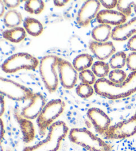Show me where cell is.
I'll return each mask as SVG.
<instances>
[{"label":"cell","instance_id":"obj_1","mask_svg":"<svg viewBox=\"0 0 136 151\" xmlns=\"http://www.w3.org/2000/svg\"><path fill=\"white\" fill-rule=\"evenodd\" d=\"M94 88L96 94L110 100L129 97L136 92V71L131 73L121 84H115L106 78L99 79Z\"/></svg>","mask_w":136,"mask_h":151},{"label":"cell","instance_id":"obj_2","mask_svg":"<svg viewBox=\"0 0 136 151\" xmlns=\"http://www.w3.org/2000/svg\"><path fill=\"white\" fill-rule=\"evenodd\" d=\"M68 132L69 128L66 123L63 121H57L50 127L46 139L34 146L25 147L23 151H57Z\"/></svg>","mask_w":136,"mask_h":151},{"label":"cell","instance_id":"obj_3","mask_svg":"<svg viewBox=\"0 0 136 151\" xmlns=\"http://www.w3.org/2000/svg\"><path fill=\"white\" fill-rule=\"evenodd\" d=\"M69 139L72 142L88 151H112L110 145L96 137L86 129H72L69 132Z\"/></svg>","mask_w":136,"mask_h":151},{"label":"cell","instance_id":"obj_4","mask_svg":"<svg viewBox=\"0 0 136 151\" xmlns=\"http://www.w3.org/2000/svg\"><path fill=\"white\" fill-rule=\"evenodd\" d=\"M59 58L55 55H46L39 61V72L42 81L49 92L53 93L59 85V77L55 70Z\"/></svg>","mask_w":136,"mask_h":151},{"label":"cell","instance_id":"obj_5","mask_svg":"<svg viewBox=\"0 0 136 151\" xmlns=\"http://www.w3.org/2000/svg\"><path fill=\"white\" fill-rule=\"evenodd\" d=\"M64 109V103L61 99H54L46 104L43 111L37 119L39 133L44 136L47 130L54 123V121L62 113Z\"/></svg>","mask_w":136,"mask_h":151},{"label":"cell","instance_id":"obj_6","mask_svg":"<svg viewBox=\"0 0 136 151\" xmlns=\"http://www.w3.org/2000/svg\"><path fill=\"white\" fill-rule=\"evenodd\" d=\"M39 65V60L27 53H18L4 62L1 69L6 73H14L22 69L34 70Z\"/></svg>","mask_w":136,"mask_h":151},{"label":"cell","instance_id":"obj_7","mask_svg":"<svg viewBox=\"0 0 136 151\" xmlns=\"http://www.w3.org/2000/svg\"><path fill=\"white\" fill-rule=\"evenodd\" d=\"M0 93L9 99L16 101L30 100L34 94L27 87L4 77L0 78Z\"/></svg>","mask_w":136,"mask_h":151},{"label":"cell","instance_id":"obj_8","mask_svg":"<svg viewBox=\"0 0 136 151\" xmlns=\"http://www.w3.org/2000/svg\"><path fill=\"white\" fill-rule=\"evenodd\" d=\"M136 134V113L125 121L110 126L104 135L108 139H123Z\"/></svg>","mask_w":136,"mask_h":151},{"label":"cell","instance_id":"obj_9","mask_svg":"<svg viewBox=\"0 0 136 151\" xmlns=\"http://www.w3.org/2000/svg\"><path fill=\"white\" fill-rule=\"evenodd\" d=\"M57 68L61 84L64 88L71 89L77 82L78 71L70 62L61 58H59Z\"/></svg>","mask_w":136,"mask_h":151},{"label":"cell","instance_id":"obj_10","mask_svg":"<svg viewBox=\"0 0 136 151\" xmlns=\"http://www.w3.org/2000/svg\"><path fill=\"white\" fill-rule=\"evenodd\" d=\"M101 4L98 0H88L83 4L78 12L77 22L81 27H86L96 17L100 11Z\"/></svg>","mask_w":136,"mask_h":151},{"label":"cell","instance_id":"obj_11","mask_svg":"<svg viewBox=\"0 0 136 151\" xmlns=\"http://www.w3.org/2000/svg\"><path fill=\"white\" fill-rule=\"evenodd\" d=\"M87 116L98 133L105 134L110 127L111 123V120L108 114L100 109L93 107L88 111Z\"/></svg>","mask_w":136,"mask_h":151},{"label":"cell","instance_id":"obj_12","mask_svg":"<svg viewBox=\"0 0 136 151\" xmlns=\"http://www.w3.org/2000/svg\"><path fill=\"white\" fill-rule=\"evenodd\" d=\"M30 101V103L22 109L21 115L29 120L37 119L47 104L45 99L40 93H34Z\"/></svg>","mask_w":136,"mask_h":151},{"label":"cell","instance_id":"obj_13","mask_svg":"<svg viewBox=\"0 0 136 151\" xmlns=\"http://www.w3.org/2000/svg\"><path fill=\"white\" fill-rule=\"evenodd\" d=\"M96 19L100 24L114 25L115 27L124 24L127 17L118 11L113 9H103L98 12Z\"/></svg>","mask_w":136,"mask_h":151},{"label":"cell","instance_id":"obj_14","mask_svg":"<svg viewBox=\"0 0 136 151\" xmlns=\"http://www.w3.org/2000/svg\"><path fill=\"white\" fill-rule=\"evenodd\" d=\"M89 48L96 58L102 61L110 58L116 53V48L111 41L100 43L91 41L89 43Z\"/></svg>","mask_w":136,"mask_h":151},{"label":"cell","instance_id":"obj_15","mask_svg":"<svg viewBox=\"0 0 136 151\" xmlns=\"http://www.w3.org/2000/svg\"><path fill=\"white\" fill-rule=\"evenodd\" d=\"M135 33L136 17H133L127 23L115 27L112 29L111 37L115 41H124L130 40Z\"/></svg>","mask_w":136,"mask_h":151},{"label":"cell","instance_id":"obj_16","mask_svg":"<svg viewBox=\"0 0 136 151\" xmlns=\"http://www.w3.org/2000/svg\"><path fill=\"white\" fill-rule=\"evenodd\" d=\"M17 119L21 130L23 141L26 143L31 142L35 138V128L33 123L30 120L23 118L21 115L17 116Z\"/></svg>","mask_w":136,"mask_h":151},{"label":"cell","instance_id":"obj_17","mask_svg":"<svg viewBox=\"0 0 136 151\" xmlns=\"http://www.w3.org/2000/svg\"><path fill=\"white\" fill-rule=\"evenodd\" d=\"M112 29L110 25L100 24L93 28L91 33L94 40L97 42H107L109 38L111 37Z\"/></svg>","mask_w":136,"mask_h":151},{"label":"cell","instance_id":"obj_18","mask_svg":"<svg viewBox=\"0 0 136 151\" xmlns=\"http://www.w3.org/2000/svg\"><path fill=\"white\" fill-rule=\"evenodd\" d=\"M23 27L29 34L33 37H37L43 32V26L37 19L27 17L23 21Z\"/></svg>","mask_w":136,"mask_h":151},{"label":"cell","instance_id":"obj_19","mask_svg":"<svg viewBox=\"0 0 136 151\" xmlns=\"http://www.w3.org/2000/svg\"><path fill=\"white\" fill-rule=\"evenodd\" d=\"M3 37L6 40L12 43H19L26 37V31L21 27H17L5 30L3 32Z\"/></svg>","mask_w":136,"mask_h":151},{"label":"cell","instance_id":"obj_20","mask_svg":"<svg viewBox=\"0 0 136 151\" xmlns=\"http://www.w3.org/2000/svg\"><path fill=\"white\" fill-rule=\"evenodd\" d=\"M93 57L90 55L83 53L78 55L73 60L72 65L78 72L88 69L93 65Z\"/></svg>","mask_w":136,"mask_h":151},{"label":"cell","instance_id":"obj_21","mask_svg":"<svg viewBox=\"0 0 136 151\" xmlns=\"http://www.w3.org/2000/svg\"><path fill=\"white\" fill-rule=\"evenodd\" d=\"M22 22L23 17L21 14L15 9H10L4 15V24L8 28L12 29L19 27Z\"/></svg>","mask_w":136,"mask_h":151},{"label":"cell","instance_id":"obj_22","mask_svg":"<svg viewBox=\"0 0 136 151\" xmlns=\"http://www.w3.org/2000/svg\"><path fill=\"white\" fill-rule=\"evenodd\" d=\"M127 55L124 51H119L114 53L110 59V67L113 69H120L126 64Z\"/></svg>","mask_w":136,"mask_h":151},{"label":"cell","instance_id":"obj_23","mask_svg":"<svg viewBox=\"0 0 136 151\" xmlns=\"http://www.w3.org/2000/svg\"><path fill=\"white\" fill-rule=\"evenodd\" d=\"M110 67L109 63L102 61H97L93 63L92 66V71L94 73L96 77L103 79L106 77L110 73Z\"/></svg>","mask_w":136,"mask_h":151},{"label":"cell","instance_id":"obj_24","mask_svg":"<svg viewBox=\"0 0 136 151\" xmlns=\"http://www.w3.org/2000/svg\"><path fill=\"white\" fill-rule=\"evenodd\" d=\"M44 8V3L41 0H29L25 1V11L31 14H40L43 11Z\"/></svg>","mask_w":136,"mask_h":151},{"label":"cell","instance_id":"obj_25","mask_svg":"<svg viewBox=\"0 0 136 151\" xmlns=\"http://www.w3.org/2000/svg\"><path fill=\"white\" fill-rule=\"evenodd\" d=\"M94 91V88L92 87V85L86 83H80L76 88V92L77 95L84 99L90 97Z\"/></svg>","mask_w":136,"mask_h":151},{"label":"cell","instance_id":"obj_26","mask_svg":"<svg viewBox=\"0 0 136 151\" xmlns=\"http://www.w3.org/2000/svg\"><path fill=\"white\" fill-rule=\"evenodd\" d=\"M109 80L115 84H121L127 79V74L122 69H113L109 73Z\"/></svg>","mask_w":136,"mask_h":151},{"label":"cell","instance_id":"obj_27","mask_svg":"<svg viewBox=\"0 0 136 151\" xmlns=\"http://www.w3.org/2000/svg\"><path fill=\"white\" fill-rule=\"evenodd\" d=\"M96 75L92 72V70L86 69L84 71L80 72L79 79L82 83H86L88 85H94L96 82Z\"/></svg>","mask_w":136,"mask_h":151},{"label":"cell","instance_id":"obj_28","mask_svg":"<svg viewBox=\"0 0 136 151\" xmlns=\"http://www.w3.org/2000/svg\"><path fill=\"white\" fill-rule=\"evenodd\" d=\"M132 1L130 0H120L117 1V11L121 12L126 17L130 16L132 14Z\"/></svg>","mask_w":136,"mask_h":151},{"label":"cell","instance_id":"obj_29","mask_svg":"<svg viewBox=\"0 0 136 151\" xmlns=\"http://www.w3.org/2000/svg\"><path fill=\"white\" fill-rule=\"evenodd\" d=\"M126 65L132 72L136 71V52H132L127 57Z\"/></svg>","mask_w":136,"mask_h":151},{"label":"cell","instance_id":"obj_30","mask_svg":"<svg viewBox=\"0 0 136 151\" xmlns=\"http://www.w3.org/2000/svg\"><path fill=\"white\" fill-rule=\"evenodd\" d=\"M100 2L102 6H103L106 9H114L117 5V0H101Z\"/></svg>","mask_w":136,"mask_h":151},{"label":"cell","instance_id":"obj_31","mask_svg":"<svg viewBox=\"0 0 136 151\" xmlns=\"http://www.w3.org/2000/svg\"><path fill=\"white\" fill-rule=\"evenodd\" d=\"M5 6L9 9H14L19 6L21 1L19 0H5L4 1Z\"/></svg>","mask_w":136,"mask_h":151},{"label":"cell","instance_id":"obj_32","mask_svg":"<svg viewBox=\"0 0 136 151\" xmlns=\"http://www.w3.org/2000/svg\"><path fill=\"white\" fill-rule=\"evenodd\" d=\"M127 47L132 52H136V35H133L127 43Z\"/></svg>","mask_w":136,"mask_h":151},{"label":"cell","instance_id":"obj_33","mask_svg":"<svg viewBox=\"0 0 136 151\" xmlns=\"http://www.w3.org/2000/svg\"><path fill=\"white\" fill-rule=\"evenodd\" d=\"M67 3H69V1L67 0V1H64V0H59V1H54V4L57 7H62L64 6V5H66Z\"/></svg>","mask_w":136,"mask_h":151},{"label":"cell","instance_id":"obj_34","mask_svg":"<svg viewBox=\"0 0 136 151\" xmlns=\"http://www.w3.org/2000/svg\"><path fill=\"white\" fill-rule=\"evenodd\" d=\"M1 111H0V114L1 116L4 114L5 111V101L4 99V95H1Z\"/></svg>","mask_w":136,"mask_h":151},{"label":"cell","instance_id":"obj_35","mask_svg":"<svg viewBox=\"0 0 136 151\" xmlns=\"http://www.w3.org/2000/svg\"><path fill=\"white\" fill-rule=\"evenodd\" d=\"M0 6H1V14H0V16L2 17L4 14L5 8H6V6H5L4 1H0Z\"/></svg>","mask_w":136,"mask_h":151},{"label":"cell","instance_id":"obj_36","mask_svg":"<svg viewBox=\"0 0 136 151\" xmlns=\"http://www.w3.org/2000/svg\"><path fill=\"white\" fill-rule=\"evenodd\" d=\"M4 135V123L3 121L1 119V139L2 140Z\"/></svg>","mask_w":136,"mask_h":151},{"label":"cell","instance_id":"obj_37","mask_svg":"<svg viewBox=\"0 0 136 151\" xmlns=\"http://www.w3.org/2000/svg\"><path fill=\"white\" fill-rule=\"evenodd\" d=\"M132 7H133V9H134V12L136 14V1H132Z\"/></svg>","mask_w":136,"mask_h":151}]
</instances>
